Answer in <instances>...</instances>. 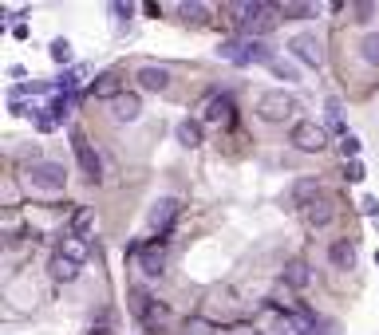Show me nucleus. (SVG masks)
I'll return each instance as SVG.
<instances>
[{"mask_svg":"<svg viewBox=\"0 0 379 335\" xmlns=\"http://www.w3.org/2000/svg\"><path fill=\"white\" fill-rule=\"evenodd\" d=\"M269 71H273L277 79H285V83H297V68H292V63H277V59H273Z\"/></svg>","mask_w":379,"mask_h":335,"instance_id":"nucleus-25","label":"nucleus"},{"mask_svg":"<svg viewBox=\"0 0 379 335\" xmlns=\"http://www.w3.org/2000/svg\"><path fill=\"white\" fill-rule=\"evenodd\" d=\"M245 28H249V39L269 36V32L277 28V8H273V4H257V8H253V20L245 24Z\"/></svg>","mask_w":379,"mask_h":335,"instance_id":"nucleus-11","label":"nucleus"},{"mask_svg":"<svg viewBox=\"0 0 379 335\" xmlns=\"http://www.w3.org/2000/svg\"><path fill=\"white\" fill-rule=\"evenodd\" d=\"M91 229H95V209H75V217H71V233L83 241Z\"/></svg>","mask_w":379,"mask_h":335,"instance_id":"nucleus-21","label":"nucleus"},{"mask_svg":"<svg viewBox=\"0 0 379 335\" xmlns=\"http://www.w3.org/2000/svg\"><path fill=\"white\" fill-rule=\"evenodd\" d=\"M178 12H182V20H190V24H206V20H210V8L198 4V0H194V4H178Z\"/></svg>","mask_w":379,"mask_h":335,"instance_id":"nucleus-24","label":"nucleus"},{"mask_svg":"<svg viewBox=\"0 0 379 335\" xmlns=\"http://www.w3.org/2000/svg\"><path fill=\"white\" fill-rule=\"evenodd\" d=\"M139 87H147V91H166L170 87V71L166 68H139Z\"/></svg>","mask_w":379,"mask_h":335,"instance_id":"nucleus-16","label":"nucleus"},{"mask_svg":"<svg viewBox=\"0 0 379 335\" xmlns=\"http://www.w3.org/2000/svg\"><path fill=\"white\" fill-rule=\"evenodd\" d=\"M48 272H51V280H56V284H75V280H80V265H75V260H68L63 253L51 256Z\"/></svg>","mask_w":379,"mask_h":335,"instance_id":"nucleus-13","label":"nucleus"},{"mask_svg":"<svg viewBox=\"0 0 379 335\" xmlns=\"http://www.w3.org/2000/svg\"><path fill=\"white\" fill-rule=\"evenodd\" d=\"M218 56H225L230 63H237V68H245V63H273V59H269V48H265L261 39H249V36L225 39V44L218 48Z\"/></svg>","mask_w":379,"mask_h":335,"instance_id":"nucleus-1","label":"nucleus"},{"mask_svg":"<svg viewBox=\"0 0 379 335\" xmlns=\"http://www.w3.org/2000/svg\"><path fill=\"white\" fill-rule=\"evenodd\" d=\"M87 95L91 99H111V103H115V99L123 95V91H119V75H115V71L95 75V79H91V87H87Z\"/></svg>","mask_w":379,"mask_h":335,"instance_id":"nucleus-12","label":"nucleus"},{"mask_svg":"<svg viewBox=\"0 0 379 335\" xmlns=\"http://www.w3.org/2000/svg\"><path fill=\"white\" fill-rule=\"evenodd\" d=\"M56 127H60V118L51 115V110H40V115H36V130H44V134H51Z\"/></svg>","mask_w":379,"mask_h":335,"instance_id":"nucleus-28","label":"nucleus"},{"mask_svg":"<svg viewBox=\"0 0 379 335\" xmlns=\"http://www.w3.org/2000/svg\"><path fill=\"white\" fill-rule=\"evenodd\" d=\"M359 56L368 59L371 68H379V32H368V36L359 39Z\"/></svg>","mask_w":379,"mask_h":335,"instance_id":"nucleus-23","label":"nucleus"},{"mask_svg":"<svg viewBox=\"0 0 379 335\" xmlns=\"http://www.w3.org/2000/svg\"><path fill=\"white\" fill-rule=\"evenodd\" d=\"M130 12H135L130 4H111V16L115 20H130Z\"/></svg>","mask_w":379,"mask_h":335,"instance_id":"nucleus-31","label":"nucleus"},{"mask_svg":"<svg viewBox=\"0 0 379 335\" xmlns=\"http://www.w3.org/2000/svg\"><path fill=\"white\" fill-rule=\"evenodd\" d=\"M230 335H261V327H253V324H237Z\"/></svg>","mask_w":379,"mask_h":335,"instance_id":"nucleus-34","label":"nucleus"},{"mask_svg":"<svg viewBox=\"0 0 379 335\" xmlns=\"http://www.w3.org/2000/svg\"><path fill=\"white\" fill-rule=\"evenodd\" d=\"M24 182L40 194H56L68 186V170L60 162H32V166H24Z\"/></svg>","mask_w":379,"mask_h":335,"instance_id":"nucleus-2","label":"nucleus"},{"mask_svg":"<svg viewBox=\"0 0 379 335\" xmlns=\"http://www.w3.org/2000/svg\"><path fill=\"white\" fill-rule=\"evenodd\" d=\"M292 115H297V99L285 91H265L257 99V118H265V122H285Z\"/></svg>","mask_w":379,"mask_h":335,"instance_id":"nucleus-3","label":"nucleus"},{"mask_svg":"<svg viewBox=\"0 0 379 335\" xmlns=\"http://www.w3.org/2000/svg\"><path fill=\"white\" fill-rule=\"evenodd\" d=\"M182 335H218V324L206 320V315H190L186 324H182Z\"/></svg>","mask_w":379,"mask_h":335,"instance_id":"nucleus-20","label":"nucleus"},{"mask_svg":"<svg viewBox=\"0 0 379 335\" xmlns=\"http://www.w3.org/2000/svg\"><path fill=\"white\" fill-rule=\"evenodd\" d=\"M233 118V103L225 95H210L206 103V122H230Z\"/></svg>","mask_w":379,"mask_h":335,"instance_id":"nucleus-17","label":"nucleus"},{"mask_svg":"<svg viewBox=\"0 0 379 335\" xmlns=\"http://www.w3.org/2000/svg\"><path fill=\"white\" fill-rule=\"evenodd\" d=\"M51 59H56V63H71V44L68 39H56V44H51Z\"/></svg>","mask_w":379,"mask_h":335,"instance_id":"nucleus-27","label":"nucleus"},{"mask_svg":"<svg viewBox=\"0 0 379 335\" xmlns=\"http://www.w3.org/2000/svg\"><path fill=\"white\" fill-rule=\"evenodd\" d=\"M174 134H178V142L186 150H194V146H201V127H198V118H182L178 122V130H174Z\"/></svg>","mask_w":379,"mask_h":335,"instance_id":"nucleus-19","label":"nucleus"},{"mask_svg":"<svg viewBox=\"0 0 379 335\" xmlns=\"http://www.w3.org/2000/svg\"><path fill=\"white\" fill-rule=\"evenodd\" d=\"M60 253L68 256V260H75V265H83L87 260V241H80V236H68L60 245Z\"/></svg>","mask_w":379,"mask_h":335,"instance_id":"nucleus-22","label":"nucleus"},{"mask_svg":"<svg viewBox=\"0 0 379 335\" xmlns=\"http://www.w3.org/2000/svg\"><path fill=\"white\" fill-rule=\"evenodd\" d=\"M71 146H75V158H80V170H83V177H87L91 186H95V182H99V177H103L99 154H95V150L87 146V138H83L80 130H75V134H71Z\"/></svg>","mask_w":379,"mask_h":335,"instance_id":"nucleus-6","label":"nucleus"},{"mask_svg":"<svg viewBox=\"0 0 379 335\" xmlns=\"http://www.w3.org/2000/svg\"><path fill=\"white\" fill-rule=\"evenodd\" d=\"M174 217H178V197H159L154 206H150V229L154 233H166L170 225H174Z\"/></svg>","mask_w":379,"mask_h":335,"instance_id":"nucleus-7","label":"nucleus"},{"mask_svg":"<svg viewBox=\"0 0 379 335\" xmlns=\"http://www.w3.org/2000/svg\"><path fill=\"white\" fill-rule=\"evenodd\" d=\"M91 335H107V327H91Z\"/></svg>","mask_w":379,"mask_h":335,"instance_id":"nucleus-35","label":"nucleus"},{"mask_svg":"<svg viewBox=\"0 0 379 335\" xmlns=\"http://www.w3.org/2000/svg\"><path fill=\"white\" fill-rule=\"evenodd\" d=\"M328 260H332V268H340V272L356 268V241H352V236L332 241V245H328Z\"/></svg>","mask_w":379,"mask_h":335,"instance_id":"nucleus-10","label":"nucleus"},{"mask_svg":"<svg viewBox=\"0 0 379 335\" xmlns=\"http://www.w3.org/2000/svg\"><path fill=\"white\" fill-rule=\"evenodd\" d=\"M344 107H340V99H328V127L332 130H344Z\"/></svg>","mask_w":379,"mask_h":335,"instance_id":"nucleus-26","label":"nucleus"},{"mask_svg":"<svg viewBox=\"0 0 379 335\" xmlns=\"http://www.w3.org/2000/svg\"><path fill=\"white\" fill-rule=\"evenodd\" d=\"M111 115L119 118V122H135V118L142 115V99H139V95H127V91H123V95L111 103Z\"/></svg>","mask_w":379,"mask_h":335,"instance_id":"nucleus-14","label":"nucleus"},{"mask_svg":"<svg viewBox=\"0 0 379 335\" xmlns=\"http://www.w3.org/2000/svg\"><path fill=\"white\" fill-rule=\"evenodd\" d=\"M289 51L300 59V63H309V68H320L324 63V44H320L312 32H300V36L289 39Z\"/></svg>","mask_w":379,"mask_h":335,"instance_id":"nucleus-5","label":"nucleus"},{"mask_svg":"<svg viewBox=\"0 0 379 335\" xmlns=\"http://www.w3.org/2000/svg\"><path fill=\"white\" fill-rule=\"evenodd\" d=\"M312 4H285V16H312Z\"/></svg>","mask_w":379,"mask_h":335,"instance_id":"nucleus-30","label":"nucleus"},{"mask_svg":"<svg viewBox=\"0 0 379 335\" xmlns=\"http://www.w3.org/2000/svg\"><path fill=\"white\" fill-rule=\"evenodd\" d=\"M139 268H142V276H162V272H166V245H162V241H154V245H142Z\"/></svg>","mask_w":379,"mask_h":335,"instance_id":"nucleus-8","label":"nucleus"},{"mask_svg":"<svg viewBox=\"0 0 379 335\" xmlns=\"http://www.w3.org/2000/svg\"><path fill=\"white\" fill-rule=\"evenodd\" d=\"M300 213H304L309 229H328L332 221H336V206H332L328 197H316V201H312V206H304Z\"/></svg>","mask_w":379,"mask_h":335,"instance_id":"nucleus-9","label":"nucleus"},{"mask_svg":"<svg viewBox=\"0 0 379 335\" xmlns=\"http://www.w3.org/2000/svg\"><path fill=\"white\" fill-rule=\"evenodd\" d=\"M364 213H368V217H379V197H364Z\"/></svg>","mask_w":379,"mask_h":335,"instance_id":"nucleus-32","label":"nucleus"},{"mask_svg":"<svg viewBox=\"0 0 379 335\" xmlns=\"http://www.w3.org/2000/svg\"><path fill=\"white\" fill-rule=\"evenodd\" d=\"M348 182H364V166L359 162H348Z\"/></svg>","mask_w":379,"mask_h":335,"instance_id":"nucleus-33","label":"nucleus"},{"mask_svg":"<svg viewBox=\"0 0 379 335\" xmlns=\"http://www.w3.org/2000/svg\"><path fill=\"white\" fill-rule=\"evenodd\" d=\"M292 146L304 150V154H320V150L328 146V130L320 127V122H312V118H304V122L292 127Z\"/></svg>","mask_w":379,"mask_h":335,"instance_id":"nucleus-4","label":"nucleus"},{"mask_svg":"<svg viewBox=\"0 0 379 335\" xmlns=\"http://www.w3.org/2000/svg\"><path fill=\"white\" fill-rule=\"evenodd\" d=\"M316 197H324V194H320V182H316V177H300L297 186H292L289 201H292V206H300V209H304V206H312Z\"/></svg>","mask_w":379,"mask_h":335,"instance_id":"nucleus-15","label":"nucleus"},{"mask_svg":"<svg viewBox=\"0 0 379 335\" xmlns=\"http://www.w3.org/2000/svg\"><path fill=\"white\" fill-rule=\"evenodd\" d=\"M309 280H312V268L304 260H289L285 265V284L289 288H309Z\"/></svg>","mask_w":379,"mask_h":335,"instance_id":"nucleus-18","label":"nucleus"},{"mask_svg":"<svg viewBox=\"0 0 379 335\" xmlns=\"http://www.w3.org/2000/svg\"><path fill=\"white\" fill-rule=\"evenodd\" d=\"M340 154L348 158V162H356V154H359V138H356V134H344V142H340Z\"/></svg>","mask_w":379,"mask_h":335,"instance_id":"nucleus-29","label":"nucleus"}]
</instances>
